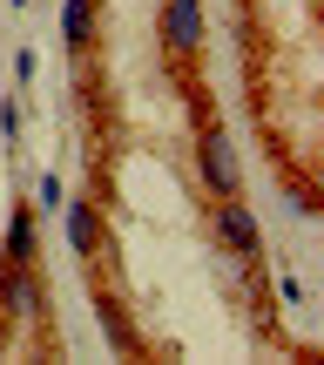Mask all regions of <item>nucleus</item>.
I'll return each instance as SVG.
<instances>
[{
	"instance_id": "obj_1",
	"label": "nucleus",
	"mask_w": 324,
	"mask_h": 365,
	"mask_svg": "<svg viewBox=\"0 0 324 365\" xmlns=\"http://www.w3.org/2000/svg\"><path fill=\"white\" fill-rule=\"evenodd\" d=\"M196 176H203V190L209 196H236V149H230V135L223 129H203V143H196Z\"/></svg>"
},
{
	"instance_id": "obj_2",
	"label": "nucleus",
	"mask_w": 324,
	"mask_h": 365,
	"mask_svg": "<svg viewBox=\"0 0 324 365\" xmlns=\"http://www.w3.org/2000/svg\"><path fill=\"white\" fill-rule=\"evenodd\" d=\"M162 48L176 61L203 54V0H162Z\"/></svg>"
},
{
	"instance_id": "obj_3",
	"label": "nucleus",
	"mask_w": 324,
	"mask_h": 365,
	"mask_svg": "<svg viewBox=\"0 0 324 365\" xmlns=\"http://www.w3.org/2000/svg\"><path fill=\"white\" fill-rule=\"evenodd\" d=\"M0 312H14V318L48 312V284H41L34 264H0Z\"/></svg>"
},
{
	"instance_id": "obj_4",
	"label": "nucleus",
	"mask_w": 324,
	"mask_h": 365,
	"mask_svg": "<svg viewBox=\"0 0 324 365\" xmlns=\"http://www.w3.org/2000/svg\"><path fill=\"white\" fill-rule=\"evenodd\" d=\"M216 237L236 250V257H250L257 264V250H263V237H257V217H250L236 196H216Z\"/></svg>"
},
{
	"instance_id": "obj_5",
	"label": "nucleus",
	"mask_w": 324,
	"mask_h": 365,
	"mask_svg": "<svg viewBox=\"0 0 324 365\" xmlns=\"http://www.w3.org/2000/svg\"><path fill=\"white\" fill-rule=\"evenodd\" d=\"M61 223H68V250H75V257H95V250H102V203H95V196L61 203Z\"/></svg>"
},
{
	"instance_id": "obj_6",
	"label": "nucleus",
	"mask_w": 324,
	"mask_h": 365,
	"mask_svg": "<svg viewBox=\"0 0 324 365\" xmlns=\"http://www.w3.org/2000/svg\"><path fill=\"white\" fill-rule=\"evenodd\" d=\"M34 250H41V230H34V210H14L7 217V244H0V264H34Z\"/></svg>"
},
{
	"instance_id": "obj_7",
	"label": "nucleus",
	"mask_w": 324,
	"mask_h": 365,
	"mask_svg": "<svg viewBox=\"0 0 324 365\" xmlns=\"http://www.w3.org/2000/svg\"><path fill=\"white\" fill-rule=\"evenodd\" d=\"M61 41H68V54L95 48V0H61Z\"/></svg>"
},
{
	"instance_id": "obj_8",
	"label": "nucleus",
	"mask_w": 324,
	"mask_h": 365,
	"mask_svg": "<svg viewBox=\"0 0 324 365\" xmlns=\"http://www.w3.org/2000/svg\"><path fill=\"white\" fill-rule=\"evenodd\" d=\"M95 312H102V325L115 331V339H129V318H122V304L108 298V291H95Z\"/></svg>"
},
{
	"instance_id": "obj_9",
	"label": "nucleus",
	"mask_w": 324,
	"mask_h": 365,
	"mask_svg": "<svg viewBox=\"0 0 324 365\" xmlns=\"http://www.w3.org/2000/svg\"><path fill=\"white\" fill-rule=\"evenodd\" d=\"M14 135H21V102L7 95V102H0V143H14Z\"/></svg>"
},
{
	"instance_id": "obj_10",
	"label": "nucleus",
	"mask_w": 324,
	"mask_h": 365,
	"mask_svg": "<svg viewBox=\"0 0 324 365\" xmlns=\"http://www.w3.org/2000/svg\"><path fill=\"white\" fill-rule=\"evenodd\" d=\"M61 203H68V190H61V176L48 170V176H41V210H61Z\"/></svg>"
}]
</instances>
